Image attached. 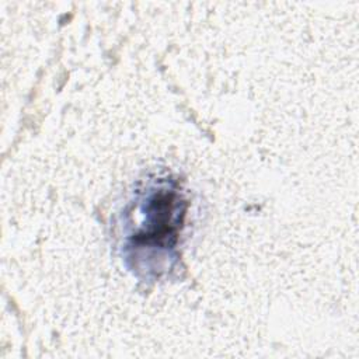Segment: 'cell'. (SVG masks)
<instances>
[{"label":"cell","mask_w":359,"mask_h":359,"mask_svg":"<svg viewBox=\"0 0 359 359\" xmlns=\"http://www.w3.org/2000/svg\"><path fill=\"white\" fill-rule=\"evenodd\" d=\"M181 195L172 188L153 191L146 201L144 222L142 230L135 237V245L146 247L153 244L160 248H168L175 240L177 229L184 216Z\"/></svg>","instance_id":"1"}]
</instances>
